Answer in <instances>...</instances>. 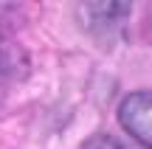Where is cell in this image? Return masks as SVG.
<instances>
[{"instance_id":"2","label":"cell","mask_w":152,"mask_h":149,"mask_svg":"<svg viewBox=\"0 0 152 149\" xmlns=\"http://www.w3.org/2000/svg\"><path fill=\"white\" fill-rule=\"evenodd\" d=\"M82 149H132V146L124 144V141H118L115 135H93Z\"/></svg>"},{"instance_id":"1","label":"cell","mask_w":152,"mask_h":149,"mask_svg":"<svg viewBox=\"0 0 152 149\" xmlns=\"http://www.w3.org/2000/svg\"><path fill=\"white\" fill-rule=\"evenodd\" d=\"M118 121L130 138L152 149V93L138 90V93L124 96L118 104Z\"/></svg>"}]
</instances>
